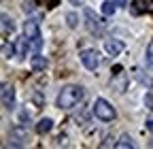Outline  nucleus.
Wrapping results in <instances>:
<instances>
[{
	"instance_id": "1",
	"label": "nucleus",
	"mask_w": 153,
	"mask_h": 149,
	"mask_svg": "<svg viewBox=\"0 0 153 149\" xmlns=\"http://www.w3.org/2000/svg\"><path fill=\"white\" fill-rule=\"evenodd\" d=\"M83 100V87L79 85H66L62 87V92L57 94V107L60 109H72Z\"/></svg>"
},
{
	"instance_id": "2",
	"label": "nucleus",
	"mask_w": 153,
	"mask_h": 149,
	"mask_svg": "<svg viewBox=\"0 0 153 149\" xmlns=\"http://www.w3.org/2000/svg\"><path fill=\"white\" fill-rule=\"evenodd\" d=\"M24 36L28 39V43H30V47H32L34 51H41V47H43V39H41V30H38V24H36L34 19H28V22L24 24Z\"/></svg>"
},
{
	"instance_id": "3",
	"label": "nucleus",
	"mask_w": 153,
	"mask_h": 149,
	"mask_svg": "<svg viewBox=\"0 0 153 149\" xmlns=\"http://www.w3.org/2000/svg\"><path fill=\"white\" fill-rule=\"evenodd\" d=\"M94 115L98 117L100 121H113L115 115H117V111L113 109V104L104 98H96L94 102Z\"/></svg>"
},
{
	"instance_id": "4",
	"label": "nucleus",
	"mask_w": 153,
	"mask_h": 149,
	"mask_svg": "<svg viewBox=\"0 0 153 149\" xmlns=\"http://www.w3.org/2000/svg\"><path fill=\"white\" fill-rule=\"evenodd\" d=\"M81 62L87 70H96L100 66V58H98V51L96 49H83L81 51Z\"/></svg>"
},
{
	"instance_id": "5",
	"label": "nucleus",
	"mask_w": 153,
	"mask_h": 149,
	"mask_svg": "<svg viewBox=\"0 0 153 149\" xmlns=\"http://www.w3.org/2000/svg\"><path fill=\"white\" fill-rule=\"evenodd\" d=\"M85 19H87V28L91 34H102V28H104V22L96 15L91 9H85Z\"/></svg>"
},
{
	"instance_id": "6",
	"label": "nucleus",
	"mask_w": 153,
	"mask_h": 149,
	"mask_svg": "<svg viewBox=\"0 0 153 149\" xmlns=\"http://www.w3.org/2000/svg\"><path fill=\"white\" fill-rule=\"evenodd\" d=\"M2 107L9 109V111L15 107V89H13V85H9V83L2 85Z\"/></svg>"
},
{
	"instance_id": "7",
	"label": "nucleus",
	"mask_w": 153,
	"mask_h": 149,
	"mask_svg": "<svg viewBox=\"0 0 153 149\" xmlns=\"http://www.w3.org/2000/svg\"><path fill=\"white\" fill-rule=\"evenodd\" d=\"M123 47H126V45H123L121 41H117V39H113V41H106V43H104V49H106L108 55H119V53L123 51Z\"/></svg>"
},
{
	"instance_id": "8",
	"label": "nucleus",
	"mask_w": 153,
	"mask_h": 149,
	"mask_svg": "<svg viewBox=\"0 0 153 149\" xmlns=\"http://www.w3.org/2000/svg\"><path fill=\"white\" fill-rule=\"evenodd\" d=\"M30 64H32V70H34V72H43V70L47 68V60H45V55H38V53H36V55H32V62H30Z\"/></svg>"
},
{
	"instance_id": "9",
	"label": "nucleus",
	"mask_w": 153,
	"mask_h": 149,
	"mask_svg": "<svg viewBox=\"0 0 153 149\" xmlns=\"http://www.w3.org/2000/svg\"><path fill=\"white\" fill-rule=\"evenodd\" d=\"M51 128H53V121L49 117H45V119H41L36 124V132L38 134H47V132H51Z\"/></svg>"
},
{
	"instance_id": "10",
	"label": "nucleus",
	"mask_w": 153,
	"mask_h": 149,
	"mask_svg": "<svg viewBox=\"0 0 153 149\" xmlns=\"http://www.w3.org/2000/svg\"><path fill=\"white\" fill-rule=\"evenodd\" d=\"M115 147H117V149H134V141H132L130 136H126V134H123L117 143H115Z\"/></svg>"
},
{
	"instance_id": "11",
	"label": "nucleus",
	"mask_w": 153,
	"mask_h": 149,
	"mask_svg": "<svg viewBox=\"0 0 153 149\" xmlns=\"http://www.w3.org/2000/svg\"><path fill=\"white\" fill-rule=\"evenodd\" d=\"M2 30H4V34H9V32L13 34V32H15V24H13V19H11L7 13L2 15Z\"/></svg>"
},
{
	"instance_id": "12",
	"label": "nucleus",
	"mask_w": 153,
	"mask_h": 149,
	"mask_svg": "<svg viewBox=\"0 0 153 149\" xmlns=\"http://www.w3.org/2000/svg\"><path fill=\"white\" fill-rule=\"evenodd\" d=\"M115 9H117V4H115L113 0H106V2H102V13H104L106 17H111V15L115 13Z\"/></svg>"
},
{
	"instance_id": "13",
	"label": "nucleus",
	"mask_w": 153,
	"mask_h": 149,
	"mask_svg": "<svg viewBox=\"0 0 153 149\" xmlns=\"http://www.w3.org/2000/svg\"><path fill=\"white\" fill-rule=\"evenodd\" d=\"M145 64H147V68H151V70H153V41H151V43H149V47H147Z\"/></svg>"
},
{
	"instance_id": "14",
	"label": "nucleus",
	"mask_w": 153,
	"mask_h": 149,
	"mask_svg": "<svg viewBox=\"0 0 153 149\" xmlns=\"http://www.w3.org/2000/svg\"><path fill=\"white\" fill-rule=\"evenodd\" d=\"M2 51H4V58H11V55L15 53V47H13V45H9V43L4 41V45H2Z\"/></svg>"
},
{
	"instance_id": "15",
	"label": "nucleus",
	"mask_w": 153,
	"mask_h": 149,
	"mask_svg": "<svg viewBox=\"0 0 153 149\" xmlns=\"http://www.w3.org/2000/svg\"><path fill=\"white\" fill-rule=\"evenodd\" d=\"M66 19H68V26H70V28L76 26V15H74V13H68V15H66Z\"/></svg>"
},
{
	"instance_id": "16",
	"label": "nucleus",
	"mask_w": 153,
	"mask_h": 149,
	"mask_svg": "<svg viewBox=\"0 0 153 149\" xmlns=\"http://www.w3.org/2000/svg\"><path fill=\"white\" fill-rule=\"evenodd\" d=\"M145 104H147V109H153V96H151V94L145 98Z\"/></svg>"
},
{
	"instance_id": "17",
	"label": "nucleus",
	"mask_w": 153,
	"mask_h": 149,
	"mask_svg": "<svg viewBox=\"0 0 153 149\" xmlns=\"http://www.w3.org/2000/svg\"><path fill=\"white\" fill-rule=\"evenodd\" d=\"M113 2L117 4V7H126V4H128V0H113Z\"/></svg>"
},
{
	"instance_id": "18",
	"label": "nucleus",
	"mask_w": 153,
	"mask_h": 149,
	"mask_svg": "<svg viewBox=\"0 0 153 149\" xmlns=\"http://www.w3.org/2000/svg\"><path fill=\"white\" fill-rule=\"evenodd\" d=\"M147 130H149V132H153V119L147 121Z\"/></svg>"
}]
</instances>
